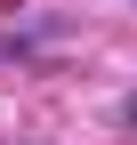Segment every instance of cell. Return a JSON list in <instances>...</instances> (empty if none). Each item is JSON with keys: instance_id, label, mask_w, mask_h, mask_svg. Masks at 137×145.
I'll return each mask as SVG.
<instances>
[]
</instances>
